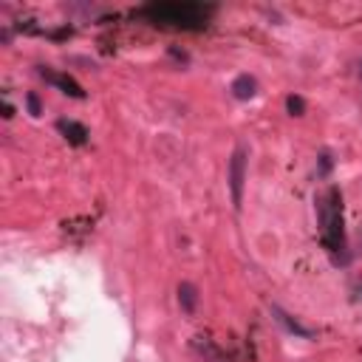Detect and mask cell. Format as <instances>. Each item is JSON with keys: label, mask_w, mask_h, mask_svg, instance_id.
<instances>
[{"label": "cell", "mask_w": 362, "mask_h": 362, "mask_svg": "<svg viewBox=\"0 0 362 362\" xmlns=\"http://www.w3.org/2000/svg\"><path fill=\"white\" fill-rule=\"evenodd\" d=\"M359 74H362V68H359Z\"/></svg>", "instance_id": "5bb4252c"}, {"label": "cell", "mask_w": 362, "mask_h": 362, "mask_svg": "<svg viewBox=\"0 0 362 362\" xmlns=\"http://www.w3.org/2000/svg\"><path fill=\"white\" fill-rule=\"evenodd\" d=\"M354 292H356V300H362V280L356 283V289H354Z\"/></svg>", "instance_id": "4fadbf2b"}, {"label": "cell", "mask_w": 362, "mask_h": 362, "mask_svg": "<svg viewBox=\"0 0 362 362\" xmlns=\"http://www.w3.org/2000/svg\"><path fill=\"white\" fill-rule=\"evenodd\" d=\"M232 96L235 99H241V102H246V99H252L255 93H257V80L255 77H249V74H241V77H235V82H232Z\"/></svg>", "instance_id": "ba28073f"}, {"label": "cell", "mask_w": 362, "mask_h": 362, "mask_svg": "<svg viewBox=\"0 0 362 362\" xmlns=\"http://www.w3.org/2000/svg\"><path fill=\"white\" fill-rule=\"evenodd\" d=\"M272 315H275V320H278L289 334H294V337H303V340H315V337H317L315 329H308V326H303L300 320H294L292 315H286L280 306H272Z\"/></svg>", "instance_id": "5b68a950"}, {"label": "cell", "mask_w": 362, "mask_h": 362, "mask_svg": "<svg viewBox=\"0 0 362 362\" xmlns=\"http://www.w3.org/2000/svg\"><path fill=\"white\" fill-rule=\"evenodd\" d=\"M243 184H246V147H235L229 159V193L235 210H241L243 204Z\"/></svg>", "instance_id": "3957f363"}, {"label": "cell", "mask_w": 362, "mask_h": 362, "mask_svg": "<svg viewBox=\"0 0 362 362\" xmlns=\"http://www.w3.org/2000/svg\"><path fill=\"white\" fill-rule=\"evenodd\" d=\"M29 111H31V116H40V99H37V93H29Z\"/></svg>", "instance_id": "8fae6325"}, {"label": "cell", "mask_w": 362, "mask_h": 362, "mask_svg": "<svg viewBox=\"0 0 362 362\" xmlns=\"http://www.w3.org/2000/svg\"><path fill=\"white\" fill-rule=\"evenodd\" d=\"M331 170V156H320V176H326Z\"/></svg>", "instance_id": "7c38bea8"}, {"label": "cell", "mask_w": 362, "mask_h": 362, "mask_svg": "<svg viewBox=\"0 0 362 362\" xmlns=\"http://www.w3.org/2000/svg\"><path fill=\"white\" fill-rule=\"evenodd\" d=\"M40 77L45 80V82H51L54 88H60L63 93H68V96H74V99H82L85 96V91H82V85L74 80V77H68V74H57V71H51V68H40Z\"/></svg>", "instance_id": "277c9868"}, {"label": "cell", "mask_w": 362, "mask_h": 362, "mask_svg": "<svg viewBox=\"0 0 362 362\" xmlns=\"http://www.w3.org/2000/svg\"><path fill=\"white\" fill-rule=\"evenodd\" d=\"M179 303H181V308H184L187 315H193V312H195L198 292H195V286H193V283H181V286H179Z\"/></svg>", "instance_id": "9c48e42d"}, {"label": "cell", "mask_w": 362, "mask_h": 362, "mask_svg": "<svg viewBox=\"0 0 362 362\" xmlns=\"http://www.w3.org/2000/svg\"><path fill=\"white\" fill-rule=\"evenodd\" d=\"M193 348H195L206 362H229L227 354H224L210 337H193Z\"/></svg>", "instance_id": "8992f818"}, {"label": "cell", "mask_w": 362, "mask_h": 362, "mask_svg": "<svg viewBox=\"0 0 362 362\" xmlns=\"http://www.w3.org/2000/svg\"><path fill=\"white\" fill-rule=\"evenodd\" d=\"M213 6L204 3H193V0H170V3H147L144 9H139V15L156 26H167V29H187V31H201L206 29L213 17Z\"/></svg>", "instance_id": "6da1fadb"}, {"label": "cell", "mask_w": 362, "mask_h": 362, "mask_svg": "<svg viewBox=\"0 0 362 362\" xmlns=\"http://www.w3.org/2000/svg\"><path fill=\"white\" fill-rule=\"evenodd\" d=\"M286 108H289V114H292V116H303V111H306V102H303V96L292 93V96L286 99Z\"/></svg>", "instance_id": "30bf717a"}, {"label": "cell", "mask_w": 362, "mask_h": 362, "mask_svg": "<svg viewBox=\"0 0 362 362\" xmlns=\"http://www.w3.org/2000/svg\"><path fill=\"white\" fill-rule=\"evenodd\" d=\"M57 128H60V133H63L71 144H77V147L88 142V130H85V125H80V122H74V119H60Z\"/></svg>", "instance_id": "52a82bcc"}, {"label": "cell", "mask_w": 362, "mask_h": 362, "mask_svg": "<svg viewBox=\"0 0 362 362\" xmlns=\"http://www.w3.org/2000/svg\"><path fill=\"white\" fill-rule=\"evenodd\" d=\"M323 243L331 255H345V227H342V195L337 187H329L317 204Z\"/></svg>", "instance_id": "7a4b0ae2"}]
</instances>
